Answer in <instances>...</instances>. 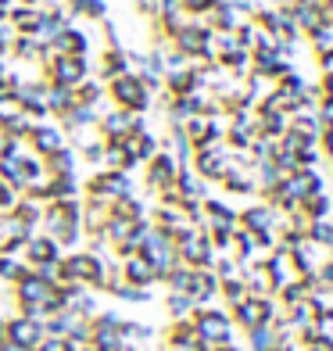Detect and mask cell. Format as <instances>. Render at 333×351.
Returning <instances> with one entry per match:
<instances>
[{
    "mask_svg": "<svg viewBox=\"0 0 333 351\" xmlns=\"http://www.w3.org/2000/svg\"><path fill=\"white\" fill-rule=\"evenodd\" d=\"M172 244H176V258L190 269H212V241H208V233H201V230H180L176 237H172Z\"/></svg>",
    "mask_w": 333,
    "mask_h": 351,
    "instance_id": "cell-1",
    "label": "cell"
},
{
    "mask_svg": "<svg viewBox=\"0 0 333 351\" xmlns=\"http://www.w3.org/2000/svg\"><path fill=\"white\" fill-rule=\"evenodd\" d=\"M111 97H115V104L122 111H133V115L151 108V90L144 86V79L133 75V72H122V75L111 79Z\"/></svg>",
    "mask_w": 333,
    "mask_h": 351,
    "instance_id": "cell-2",
    "label": "cell"
},
{
    "mask_svg": "<svg viewBox=\"0 0 333 351\" xmlns=\"http://www.w3.org/2000/svg\"><path fill=\"white\" fill-rule=\"evenodd\" d=\"M47 72H51V83L75 90V86L86 79V58H75V54H54L51 61H47Z\"/></svg>",
    "mask_w": 333,
    "mask_h": 351,
    "instance_id": "cell-3",
    "label": "cell"
},
{
    "mask_svg": "<svg viewBox=\"0 0 333 351\" xmlns=\"http://www.w3.org/2000/svg\"><path fill=\"white\" fill-rule=\"evenodd\" d=\"M194 165L201 180H222L230 169H233V158L222 143H212V147H197L194 151Z\"/></svg>",
    "mask_w": 333,
    "mask_h": 351,
    "instance_id": "cell-4",
    "label": "cell"
},
{
    "mask_svg": "<svg viewBox=\"0 0 333 351\" xmlns=\"http://www.w3.org/2000/svg\"><path fill=\"white\" fill-rule=\"evenodd\" d=\"M4 333H8L4 341H11V344H18V348H25V351H33V348H40V341H43V326H40V319H33V315L11 319V323L4 326Z\"/></svg>",
    "mask_w": 333,
    "mask_h": 351,
    "instance_id": "cell-5",
    "label": "cell"
},
{
    "mask_svg": "<svg viewBox=\"0 0 333 351\" xmlns=\"http://www.w3.org/2000/svg\"><path fill=\"white\" fill-rule=\"evenodd\" d=\"M197 333H201V341H208V344H230L233 337V330H230V319L222 315V312H197Z\"/></svg>",
    "mask_w": 333,
    "mask_h": 351,
    "instance_id": "cell-6",
    "label": "cell"
},
{
    "mask_svg": "<svg viewBox=\"0 0 333 351\" xmlns=\"http://www.w3.org/2000/svg\"><path fill=\"white\" fill-rule=\"evenodd\" d=\"M147 186H154V190H162V186H169L172 180H176V172L183 169L176 158H172V151H158L154 158H147Z\"/></svg>",
    "mask_w": 333,
    "mask_h": 351,
    "instance_id": "cell-7",
    "label": "cell"
},
{
    "mask_svg": "<svg viewBox=\"0 0 333 351\" xmlns=\"http://www.w3.org/2000/svg\"><path fill=\"white\" fill-rule=\"evenodd\" d=\"M236 319H241V323L247 326V330H255V326H262V323H269V319H273V305H269L265 298H244V301H236Z\"/></svg>",
    "mask_w": 333,
    "mask_h": 351,
    "instance_id": "cell-8",
    "label": "cell"
},
{
    "mask_svg": "<svg viewBox=\"0 0 333 351\" xmlns=\"http://www.w3.org/2000/svg\"><path fill=\"white\" fill-rule=\"evenodd\" d=\"M25 140L33 143V151H36L40 158H51L54 151H61V147H65V136H61V130H58V125H33Z\"/></svg>",
    "mask_w": 333,
    "mask_h": 351,
    "instance_id": "cell-9",
    "label": "cell"
},
{
    "mask_svg": "<svg viewBox=\"0 0 333 351\" xmlns=\"http://www.w3.org/2000/svg\"><path fill=\"white\" fill-rule=\"evenodd\" d=\"M25 251H29V262H33V265H54V262H61V244L54 241V237H29Z\"/></svg>",
    "mask_w": 333,
    "mask_h": 351,
    "instance_id": "cell-10",
    "label": "cell"
},
{
    "mask_svg": "<svg viewBox=\"0 0 333 351\" xmlns=\"http://www.w3.org/2000/svg\"><path fill=\"white\" fill-rule=\"evenodd\" d=\"M51 47L58 54H75V58H86V33H79V29H72V25H65L61 33L51 40Z\"/></svg>",
    "mask_w": 333,
    "mask_h": 351,
    "instance_id": "cell-11",
    "label": "cell"
},
{
    "mask_svg": "<svg viewBox=\"0 0 333 351\" xmlns=\"http://www.w3.org/2000/svg\"><path fill=\"white\" fill-rule=\"evenodd\" d=\"M122 280L133 283V287H151L158 276H154L151 262H144L140 254H130V258H125V265H122Z\"/></svg>",
    "mask_w": 333,
    "mask_h": 351,
    "instance_id": "cell-12",
    "label": "cell"
},
{
    "mask_svg": "<svg viewBox=\"0 0 333 351\" xmlns=\"http://www.w3.org/2000/svg\"><path fill=\"white\" fill-rule=\"evenodd\" d=\"M241 222H244L247 233H273L276 208H269V204H265V208H262V204H258V208H247V212L241 215Z\"/></svg>",
    "mask_w": 333,
    "mask_h": 351,
    "instance_id": "cell-13",
    "label": "cell"
},
{
    "mask_svg": "<svg viewBox=\"0 0 333 351\" xmlns=\"http://www.w3.org/2000/svg\"><path fill=\"white\" fill-rule=\"evenodd\" d=\"M8 19L14 22L11 29L14 33H22V36H36V25H40V8H22V4H14L8 11Z\"/></svg>",
    "mask_w": 333,
    "mask_h": 351,
    "instance_id": "cell-14",
    "label": "cell"
},
{
    "mask_svg": "<svg viewBox=\"0 0 333 351\" xmlns=\"http://www.w3.org/2000/svg\"><path fill=\"white\" fill-rule=\"evenodd\" d=\"M69 11L90 22H104L108 19V0H69Z\"/></svg>",
    "mask_w": 333,
    "mask_h": 351,
    "instance_id": "cell-15",
    "label": "cell"
},
{
    "mask_svg": "<svg viewBox=\"0 0 333 351\" xmlns=\"http://www.w3.org/2000/svg\"><path fill=\"white\" fill-rule=\"evenodd\" d=\"M43 169L51 172V176H72V172H75V154L61 147V151H54L51 158H47Z\"/></svg>",
    "mask_w": 333,
    "mask_h": 351,
    "instance_id": "cell-16",
    "label": "cell"
},
{
    "mask_svg": "<svg viewBox=\"0 0 333 351\" xmlns=\"http://www.w3.org/2000/svg\"><path fill=\"white\" fill-rule=\"evenodd\" d=\"M301 212H305L308 219H330V212H333V201H330V194H312L305 204H301Z\"/></svg>",
    "mask_w": 333,
    "mask_h": 351,
    "instance_id": "cell-17",
    "label": "cell"
},
{
    "mask_svg": "<svg viewBox=\"0 0 333 351\" xmlns=\"http://www.w3.org/2000/svg\"><path fill=\"white\" fill-rule=\"evenodd\" d=\"M40 47H43V43H40L36 36H22V33H18V36H14V43H11V51L18 54L22 61H40Z\"/></svg>",
    "mask_w": 333,
    "mask_h": 351,
    "instance_id": "cell-18",
    "label": "cell"
},
{
    "mask_svg": "<svg viewBox=\"0 0 333 351\" xmlns=\"http://www.w3.org/2000/svg\"><path fill=\"white\" fill-rule=\"evenodd\" d=\"M125 65H130V58H125L119 47H111V51L104 54V75L108 79H115V75H122L125 72Z\"/></svg>",
    "mask_w": 333,
    "mask_h": 351,
    "instance_id": "cell-19",
    "label": "cell"
},
{
    "mask_svg": "<svg viewBox=\"0 0 333 351\" xmlns=\"http://www.w3.org/2000/svg\"><path fill=\"white\" fill-rule=\"evenodd\" d=\"M251 344H255V351H273V348H276V333L269 330V323H262V326L251 330Z\"/></svg>",
    "mask_w": 333,
    "mask_h": 351,
    "instance_id": "cell-20",
    "label": "cell"
},
{
    "mask_svg": "<svg viewBox=\"0 0 333 351\" xmlns=\"http://www.w3.org/2000/svg\"><path fill=\"white\" fill-rule=\"evenodd\" d=\"M25 273H29V269H25V265H18V262L11 258V254H0V280H11V283H18Z\"/></svg>",
    "mask_w": 333,
    "mask_h": 351,
    "instance_id": "cell-21",
    "label": "cell"
},
{
    "mask_svg": "<svg viewBox=\"0 0 333 351\" xmlns=\"http://www.w3.org/2000/svg\"><path fill=\"white\" fill-rule=\"evenodd\" d=\"M190 308H194V298H190V294H176V291L169 294V312L176 315V319H180V315H186Z\"/></svg>",
    "mask_w": 333,
    "mask_h": 351,
    "instance_id": "cell-22",
    "label": "cell"
},
{
    "mask_svg": "<svg viewBox=\"0 0 333 351\" xmlns=\"http://www.w3.org/2000/svg\"><path fill=\"white\" fill-rule=\"evenodd\" d=\"M308 40H312L315 51H326V47H333V29L330 25H315L312 33H308Z\"/></svg>",
    "mask_w": 333,
    "mask_h": 351,
    "instance_id": "cell-23",
    "label": "cell"
},
{
    "mask_svg": "<svg viewBox=\"0 0 333 351\" xmlns=\"http://www.w3.org/2000/svg\"><path fill=\"white\" fill-rule=\"evenodd\" d=\"M315 54H319L323 72H333V47H326V51H315Z\"/></svg>",
    "mask_w": 333,
    "mask_h": 351,
    "instance_id": "cell-24",
    "label": "cell"
},
{
    "mask_svg": "<svg viewBox=\"0 0 333 351\" xmlns=\"http://www.w3.org/2000/svg\"><path fill=\"white\" fill-rule=\"evenodd\" d=\"M14 8V0H0V22H4L8 19V11Z\"/></svg>",
    "mask_w": 333,
    "mask_h": 351,
    "instance_id": "cell-25",
    "label": "cell"
}]
</instances>
